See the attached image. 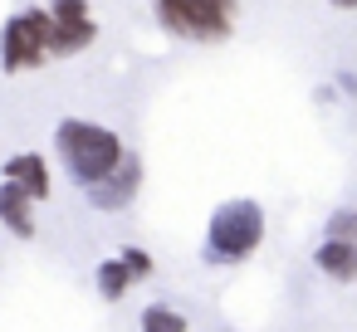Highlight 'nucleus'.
Instances as JSON below:
<instances>
[{"instance_id":"nucleus-1","label":"nucleus","mask_w":357,"mask_h":332,"mask_svg":"<svg viewBox=\"0 0 357 332\" xmlns=\"http://www.w3.org/2000/svg\"><path fill=\"white\" fill-rule=\"evenodd\" d=\"M54 147H59V157H64L69 176H74L84 191H89V186H98V181H108V176L118 171L123 152H128V147L118 142V132H108V127H98V122H84V118L59 122Z\"/></svg>"},{"instance_id":"nucleus-2","label":"nucleus","mask_w":357,"mask_h":332,"mask_svg":"<svg viewBox=\"0 0 357 332\" xmlns=\"http://www.w3.org/2000/svg\"><path fill=\"white\" fill-rule=\"evenodd\" d=\"M264 239V210L255 200H225L211 215L206 230V259L211 264H245Z\"/></svg>"},{"instance_id":"nucleus-3","label":"nucleus","mask_w":357,"mask_h":332,"mask_svg":"<svg viewBox=\"0 0 357 332\" xmlns=\"http://www.w3.org/2000/svg\"><path fill=\"white\" fill-rule=\"evenodd\" d=\"M157 20L162 30L181 35V40H225L235 30V6L230 0H162L157 6Z\"/></svg>"},{"instance_id":"nucleus-4","label":"nucleus","mask_w":357,"mask_h":332,"mask_svg":"<svg viewBox=\"0 0 357 332\" xmlns=\"http://www.w3.org/2000/svg\"><path fill=\"white\" fill-rule=\"evenodd\" d=\"M45 59H50V15L20 10L0 35V64H6V74H20V69H40Z\"/></svg>"},{"instance_id":"nucleus-5","label":"nucleus","mask_w":357,"mask_h":332,"mask_svg":"<svg viewBox=\"0 0 357 332\" xmlns=\"http://www.w3.org/2000/svg\"><path fill=\"white\" fill-rule=\"evenodd\" d=\"M45 15H50V54H79L98 35L89 6H79V0H59V6H50Z\"/></svg>"},{"instance_id":"nucleus-6","label":"nucleus","mask_w":357,"mask_h":332,"mask_svg":"<svg viewBox=\"0 0 357 332\" xmlns=\"http://www.w3.org/2000/svg\"><path fill=\"white\" fill-rule=\"evenodd\" d=\"M137 181H142V166H137L132 152H123L118 171H113L108 181H98V186H89L84 196H89V205H98V210H123V205L137 196Z\"/></svg>"},{"instance_id":"nucleus-7","label":"nucleus","mask_w":357,"mask_h":332,"mask_svg":"<svg viewBox=\"0 0 357 332\" xmlns=\"http://www.w3.org/2000/svg\"><path fill=\"white\" fill-rule=\"evenodd\" d=\"M6 186H15L30 205H35V200H50V166H45V157H40V152L10 157V161H6Z\"/></svg>"},{"instance_id":"nucleus-8","label":"nucleus","mask_w":357,"mask_h":332,"mask_svg":"<svg viewBox=\"0 0 357 332\" xmlns=\"http://www.w3.org/2000/svg\"><path fill=\"white\" fill-rule=\"evenodd\" d=\"M313 264H318L328 278H337V283H352V278H357V244L323 239V244L313 249Z\"/></svg>"},{"instance_id":"nucleus-9","label":"nucleus","mask_w":357,"mask_h":332,"mask_svg":"<svg viewBox=\"0 0 357 332\" xmlns=\"http://www.w3.org/2000/svg\"><path fill=\"white\" fill-rule=\"evenodd\" d=\"M0 225H10L20 239L35 235V215H30V200L15 191V186H0Z\"/></svg>"},{"instance_id":"nucleus-10","label":"nucleus","mask_w":357,"mask_h":332,"mask_svg":"<svg viewBox=\"0 0 357 332\" xmlns=\"http://www.w3.org/2000/svg\"><path fill=\"white\" fill-rule=\"evenodd\" d=\"M142 332H186V317L167 303H152V308H142Z\"/></svg>"},{"instance_id":"nucleus-11","label":"nucleus","mask_w":357,"mask_h":332,"mask_svg":"<svg viewBox=\"0 0 357 332\" xmlns=\"http://www.w3.org/2000/svg\"><path fill=\"white\" fill-rule=\"evenodd\" d=\"M128 283H132V278L123 274V264H118V259H103V264H98V293H103L108 303H118V298L128 293Z\"/></svg>"},{"instance_id":"nucleus-12","label":"nucleus","mask_w":357,"mask_h":332,"mask_svg":"<svg viewBox=\"0 0 357 332\" xmlns=\"http://www.w3.org/2000/svg\"><path fill=\"white\" fill-rule=\"evenodd\" d=\"M328 239H337V244H357V210H337V215L328 220Z\"/></svg>"},{"instance_id":"nucleus-13","label":"nucleus","mask_w":357,"mask_h":332,"mask_svg":"<svg viewBox=\"0 0 357 332\" xmlns=\"http://www.w3.org/2000/svg\"><path fill=\"white\" fill-rule=\"evenodd\" d=\"M118 264H123L128 278H147V274H152V254H147V249H123Z\"/></svg>"},{"instance_id":"nucleus-14","label":"nucleus","mask_w":357,"mask_h":332,"mask_svg":"<svg viewBox=\"0 0 357 332\" xmlns=\"http://www.w3.org/2000/svg\"><path fill=\"white\" fill-rule=\"evenodd\" d=\"M342 88H347V93L357 98V79H347V74H342Z\"/></svg>"}]
</instances>
